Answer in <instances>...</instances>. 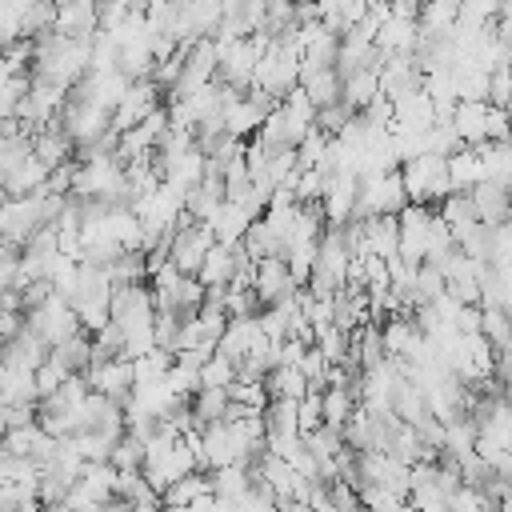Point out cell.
Returning a JSON list of instances; mask_svg holds the SVG:
<instances>
[{
	"mask_svg": "<svg viewBox=\"0 0 512 512\" xmlns=\"http://www.w3.org/2000/svg\"><path fill=\"white\" fill-rule=\"evenodd\" d=\"M352 116H356V108H348L344 100H332V104L316 108V120H312V124H316L324 136H340V128H344Z\"/></svg>",
	"mask_w": 512,
	"mask_h": 512,
	"instance_id": "cell-22",
	"label": "cell"
},
{
	"mask_svg": "<svg viewBox=\"0 0 512 512\" xmlns=\"http://www.w3.org/2000/svg\"><path fill=\"white\" fill-rule=\"evenodd\" d=\"M472 196V208H476V220L480 224H504L512 220V188L496 184V180H476L468 188Z\"/></svg>",
	"mask_w": 512,
	"mask_h": 512,
	"instance_id": "cell-8",
	"label": "cell"
},
{
	"mask_svg": "<svg viewBox=\"0 0 512 512\" xmlns=\"http://www.w3.org/2000/svg\"><path fill=\"white\" fill-rule=\"evenodd\" d=\"M300 88L312 100V108H324V104L340 100V76H336V68H320V72L300 76Z\"/></svg>",
	"mask_w": 512,
	"mask_h": 512,
	"instance_id": "cell-18",
	"label": "cell"
},
{
	"mask_svg": "<svg viewBox=\"0 0 512 512\" xmlns=\"http://www.w3.org/2000/svg\"><path fill=\"white\" fill-rule=\"evenodd\" d=\"M224 408H228V388H208V384H200V388L192 392V428L200 432V428L224 420Z\"/></svg>",
	"mask_w": 512,
	"mask_h": 512,
	"instance_id": "cell-15",
	"label": "cell"
},
{
	"mask_svg": "<svg viewBox=\"0 0 512 512\" xmlns=\"http://www.w3.org/2000/svg\"><path fill=\"white\" fill-rule=\"evenodd\" d=\"M164 100H160V88L152 84V80H132L128 84V92L120 96V104L112 108V128L116 132H124V128H132V124H140L152 108H160Z\"/></svg>",
	"mask_w": 512,
	"mask_h": 512,
	"instance_id": "cell-7",
	"label": "cell"
},
{
	"mask_svg": "<svg viewBox=\"0 0 512 512\" xmlns=\"http://www.w3.org/2000/svg\"><path fill=\"white\" fill-rule=\"evenodd\" d=\"M108 464H112L116 472H140V468H144V440L132 436V432H124V436L108 448Z\"/></svg>",
	"mask_w": 512,
	"mask_h": 512,
	"instance_id": "cell-19",
	"label": "cell"
},
{
	"mask_svg": "<svg viewBox=\"0 0 512 512\" xmlns=\"http://www.w3.org/2000/svg\"><path fill=\"white\" fill-rule=\"evenodd\" d=\"M84 380H88V388H92V392L108 396V400H112V404H120V408H128V400H132V392H136V368H132V360H128V356H116V360L92 364V368L84 372Z\"/></svg>",
	"mask_w": 512,
	"mask_h": 512,
	"instance_id": "cell-3",
	"label": "cell"
},
{
	"mask_svg": "<svg viewBox=\"0 0 512 512\" xmlns=\"http://www.w3.org/2000/svg\"><path fill=\"white\" fill-rule=\"evenodd\" d=\"M508 100H512V64H496L488 72V104L508 108Z\"/></svg>",
	"mask_w": 512,
	"mask_h": 512,
	"instance_id": "cell-23",
	"label": "cell"
},
{
	"mask_svg": "<svg viewBox=\"0 0 512 512\" xmlns=\"http://www.w3.org/2000/svg\"><path fill=\"white\" fill-rule=\"evenodd\" d=\"M464 144H484V124H488V100H456V112L448 120Z\"/></svg>",
	"mask_w": 512,
	"mask_h": 512,
	"instance_id": "cell-13",
	"label": "cell"
},
{
	"mask_svg": "<svg viewBox=\"0 0 512 512\" xmlns=\"http://www.w3.org/2000/svg\"><path fill=\"white\" fill-rule=\"evenodd\" d=\"M360 228H364V248H368L372 256L392 260V256L400 252V228H396V216H368V220H360Z\"/></svg>",
	"mask_w": 512,
	"mask_h": 512,
	"instance_id": "cell-12",
	"label": "cell"
},
{
	"mask_svg": "<svg viewBox=\"0 0 512 512\" xmlns=\"http://www.w3.org/2000/svg\"><path fill=\"white\" fill-rule=\"evenodd\" d=\"M212 244H216L212 228H208L204 220H192L188 212H180V216H176V236H172V252H168V260L176 264L180 276H196Z\"/></svg>",
	"mask_w": 512,
	"mask_h": 512,
	"instance_id": "cell-2",
	"label": "cell"
},
{
	"mask_svg": "<svg viewBox=\"0 0 512 512\" xmlns=\"http://www.w3.org/2000/svg\"><path fill=\"white\" fill-rule=\"evenodd\" d=\"M372 4H388V0H372Z\"/></svg>",
	"mask_w": 512,
	"mask_h": 512,
	"instance_id": "cell-29",
	"label": "cell"
},
{
	"mask_svg": "<svg viewBox=\"0 0 512 512\" xmlns=\"http://www.w3.org/2000/svg\"><path fill=\"white\" fill-rule=\"evenodd\" d=\"M4 200H8V188H4V180H0V204H4Z\"/></svg>",
	"mask_w": 512,
	"mask_h": 512,
	"instance_id": "cell-27",
	"label": "cell"
},
{
	"mask_svg": "<svg viewBox=\"0 0 512 512\" xmlns=\"http://www.w3.org/2000/svg\"><path fill=\"white\" fill-rule=\"evenodd\" d=\"M28 328H32L40 340H48V348H52V344H60L64 336L80 332V320H76V312H72V304H68L64 296H48L44 304L28 308Z\"/></svg>",
	"mask_w": 512,
	"mask_h": 512,
	"instance_id": "cell-5",
	"label": "cell"
},
{
	"mask_svg": "<svg viewBox=\"0 0 512 512\" xmlns=\"http://www.w3.org/2000/svg\"><path fill=\"white\" fill-rule=\"evenodd\" d=\"M68 376H84L88 372V364H92V332H72V336H64L60 344H52V352H48Z\"/></svg>",
	"mask_w": 512,
	"mask_h": 512,
	"instance_id": "cell-10",
	"label": "cell"
},
{
	"mask_svg": "<svg viewBox=\"0 0 512 512\" xmlns=\"http://www.w3.org/2000/svg\"><path fill=\"white\" fill-rule=\"evenodd\" d=\"M400 180H404L408 204H428V208H436V204L452 192L448 160H444V156H432V152H420V156L404 160V164H400Z\"/></svg>",
	"mask_w": 512,
	"mask_h": 512,
	"instance_id": "cell-1",
	"label": "cell"
},
{
	"mask_svg": "<svg viewBox=\"0 0 512 512\" xmlns=\"http://www.w3.org/2000/svg\"><path fill=\"white\" fill-rule=\"evenodd\" d=\"M92 512H128V504H124V500H116V496H108V500H104V504H96Z\"/></svg>",
	"mask_w": 512,
	"mask_h": 512,
	"instance_id": "cell-25",
	"label": "cell"
},
{
	"mask_svg": "<svg viewBox=\"0 0 512 512\" xmlns=\"http://www.w3.org/2000/svg\"><path fill=\"white\" fill-rule=\"evenodd\" d=\"M416 40H420V32H416V20H408V16H384L380 20V28H376V48H384V56H392V52H412L416 48Z\"/></svg>",
	"mask_w": 512,
	"mask_h": 512,
	"instance_id": "cell-11",
	"label": "cell"
},
{
	"mask_svg": "<svg viewBox=\"0 0 512 512\" xmlns=\"http://www.w3.org/2000/svg\"><path fill=\"white\" fill-rule=\"evenodd\" d=\"M252 292L260 300V308H272V304H284L300 292L296 276L288 272V260L284 256H268V260H256V276H252Z\"/></svg>",
	"mask_w": 512,
	"mask_h": 512,
	"instance_id": "cell-4",
	"label": "cell"
},
{
	"mask_svg": "<svg viewBox=\"0 0 512 512\" xmlns=\"http://www.w3.org/2000/svg\"><path fill=\"white\" fill-rule=\"evenodd\" d=\"M8 76H12V72H8V64H4V56H0V84H4Z\"/></svg>",
	"mask_w": 512,
	"mask_h": 512,
	"instance_id": "cell-26",
	"label": "cell"
},
{
	"mask_svg": "<svg viewBox=\"0 0 512 512\" xmlns=\"http://www.w3.org/2000/svg\"><path fill=\"white\" fill-rule=\"evenodd\" d=\"M296 368L304 372V380H308V388H324L328 384V356L316 348V344H308L304 352H300V360H296Z\"/></svg>",
	"mask_w": 512,
	"mask_h": 512,
	"instance_id": "cell-21",
	"label": "cell"
},
{
	"mask_svg": "<svg viewBox=\"0 0 512 512\" xmlns=\"http://www.w3.org/2000/svg\"><path fill=\"white\" fill-rule=\"evenodd\" d=\"M72 152H76V144H72V136L64 132V124H60V120H48L44 128H36V132H32V156H36V160H44L48 168H56V164L72 160Z\"/></svg>",
	"mask_w": 512,
	"mask_h": 512,
	"instance_id": "cell-9",
	"label": "cell"
},
{
	"mask_svg": "<svg viewBox=\"0 0 512 512\" xmlns=\"http://www.w3.org/2000/svg\"><path fill=\"white\" fill-rule=\"evenodd\" d=\"M4 456H8V452H4V440H0V460H4Z\"/></svg>",
	"mask_w": 512,
	"mask_h": 512,
	"instance_id": "cell-28",
	"label": "cell"
},
{
	"mask_svg": "<svg viewBox=\"0 0 512 512\" xmlns=\"http://www.w3.org/2000/svg\"><path fill=\"white\" fill-rule=\"evenodd\" d=\"M0 244H4V232H0Z\"/></svg>",
	"mask_w": 512,
	"mask_h": 512,
	"instance_id": "cell-30",
	"label": "cell"
},
{
	"mask_svg": "<svg viewBox=\"0 0 512 512\" xmlns=\"http://www.w3.org/2000/svg\"><path fill=\"white\" fill-rule=\"evenodd\" d=\"M48 340H40L28 324L12 336V340H0V368H16V372H36L44 360H48Z\"/></svg>",
	"mask_w": 512,
	"mask_h": 512,
	"instance_id": "cell-6",
	"label": "cell"
},
{
	"mask_svg": "<svg viewBox=\"0 0 512 512\" xmlns=\"http://www.w3.org/2000/svg\"><path fill=\"white\" fill-rule=\"evenodd\" d=\"M32 380H36V396H52V392H56V388L68 380V372H64V368H60V364L48 356V360H44V364L32 372Z\"/></svg>",
	"mask_w": 512,
	"mask_h": 512,
	"instance_id": "cell-24",
	"label": "cell"
},
{
	"mask_svg": "<svg viewBox=\"0 0 512 512\" xmlns=\"http://www.w3.org/2000/svg\"><path fill=\"white\" fill-rule=\"evenodd\" d=\"M264 388H268V400L280 396V400H304L308 392V380L296 364H276L268 376H264Z\"/></svg>",
	"mask_w": 512,
	"mask_h": 512,
	"instance_id": "cell-16",
	"label": "cell"
},
{
	"mask_svg": "<svg viewBox=\"0 0 512 512\" xmlns=\"http://www.w3.org/2000/svg\"><path fill=\"white\" fill-rule=\"evenodd\" d=\"M56 12H60L56 0H28V8L20 12V36L36 40V36L52 32L56 28Z\"/></svg>",
	"mask_w": 512,
	"mask_h": 512,
	"instance_id": "cell-17",
	"label": "cell"
},
{
	"mask_svg": "<svg viewBox=\"0 0 512 512\" xmlns=\"http://www.w3.org/2000/svg\"><path fill=\"white\" fill-rule=\"evenodd\" d=\"M48 164L44 160H36V156H24L8 176H4V188H8V196H32V192H44L48 188Z\"/></svg>",
	"mask_w": 512,
	"mask_h": 512,
	"instance_id": "cell-14",
	"label": "cell"
},
{
	"mask_svg": "<svg viewBox=\"0 0 512 512\" xmlns=\"http://www.w3.org/2000/svg\"><path fill=\"white\" fill-rule=\"evenodd\" d=\"M236 380V360L224 356V352H212L204 364H200V384L208 388H228Z\"/></svg>",
	"mask_w": 512,
	"mask_h": 512,
	"instance_id": "cell-20",
	"label": "cell"
}]
</instances>
